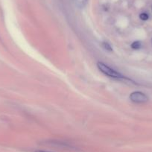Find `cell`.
Here are the masks:
<instances>
[{
	"label": "cell",
	"mask_w": 152,
	"mask_h": 152,
	"mask_svg": "<svg viewBox=\"0 0 152 152\" xmlns=\"http://www.w3.org/2000/svg\"><path fill=\"white\" fill-rule=\"evenodd\" d=\"M97 66L99 68V69L102 72H103L104 74L106 75L111 77V78H123L122 75H121L120 73L116 72V70L113 69L110 67H109L108 66H107L106 64H104V63L99 62L97 64Z\"/></svg>",
	"instance_id": "6da1fadb"
},
{
	"label": "cell",
	"mask_w": 152,
	"mask_h": 152,
	"mask_svg": "<svg viewBox=\"0 0 152 152\" xmlns=\"http://www.w3.org/2000/svg\"><path fill=\"white\" fill-rule=\"evenodd\" d=\"M130 99L135 103H145L148 101V98L145 94L139 91L131 93Z\"/></svg>",
	"instance_id": "7a4b0ae2"
},
{
	"label": "cell",
	"mask_w": 152,
	"mask_h": 152,
	"mask_svg": "<svg viewBox=\"0 0 152 152\" xmlns=\"http://www.w3.org/2000/svg\"><path fill=\"white\" fill-rule=\"evenodd\" d=\"M87 0H75V5L78 7V8H83L85 7L87 5Z\"/></svg>",
	"instance_id": "3957f363"
},
{
	"label": "cell",
	"mask_w": 152,
	"mask_h": 152,
	"mask_svg": "<svg viewBox=\"0 0 152 152\" xmlns=\"http://www.w3.org/2000/svg\"><path fill=\"white\" fill-rule=\"evenodd\" d=\"M131 47L134 49H138L141 47V43L139 41H136L134 42V43L131 44Z\"/></svg>",
	"instance_id": "277c9868"
},
{
	"label": "cell",
	"mask_w": 152,
	"mask_h": 152,
	"mask_svg": "<svg viewBox=\"0 0 152 152\" xmlns=\"http://www.w3.org/2000/svg\"><path fill=\"white\" fill-rule=\"evenodd\" d=\"M102 46H103V47L105 49H106V50H107V51H110H110H112L113 49H112V48H111V46H110L109 44H108L107 43H102Z\"/></svg>",
	"instance_id": "5b68a950"
},
{
	"label": "cell",
	"mask_w": 152,
	"mask_h": 152,
	"mask_svg": "<svg viewBox=\"0 0 152 152\" xmlns=\"http://www.w3.org/2000/svg\"><path fill=\"white\" fill-rule=\"evenodd\" d=\"M140 17L142 20H147L148 19V15L145 13H142V14H140Z\"/></svg>",
	"instance_id": "8992f818"
},
{
	"label": "cell",
	"mask_w": 152,
	"mask_h": 152,
	"mask_svg": "<svg viewBox=\"0 0 152 152\" xmlns=\"http://www.w3.org/2000/svg\"><path fill=\"white\" fill-rule=\"evenodd\" d=\"M36 152H49V151H37Z\"/></svg>",
	"instance_id": "52a82bcc"
}]
</instances>
